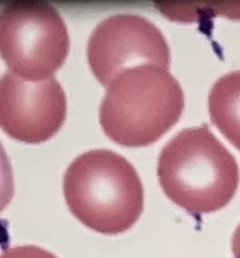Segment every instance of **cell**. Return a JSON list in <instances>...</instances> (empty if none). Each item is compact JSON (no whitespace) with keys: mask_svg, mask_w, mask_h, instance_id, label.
Returning a JSON list of instances; mask_svg holds the SVG:
<instances>
[{"mask_svg":"<svg viewBox=\"0 0 240 258\" xmlns=\"http://www.w3.org/2000/svg\"><path fill=\"white\" fill-rule=\"evenodd\" d=\"M166 196L191 214L226 206L239 185V166L207 125L182 128L162 148L157 164Z\"/></svg>","mask_w":240,"mask_h":258,"instance_id":"obj_1","label":"cell"},{"mask_svg":"<svg viewBox=\"0 0 240 258\" xmlns=\"http://www.w3.org/2000/svg\"><path fill=\"white\" fill-rule=\"evenodd\" d=\"M63 194L76 218L100 233L130 228L144 207V189L133 164L110 149L76 156L63 174Z\"/></svg>","mask_w":240,"mask_h":258,"instance_id":"obj_2","label":"cell"},{"mask_svg":"<svg viewBox=\"0 0 240 258\" xmlns=\"http://www.w3.org/2000/svg\"><path fill=\"white\" fill-rule=\"evenodd\" d=\"M184 107L181 83L167 68L144 63L121 71L99 107L106 135L126 146H143L176 123Z\"/></svg>","mask_w":240,"mask_h":258,"instance_id":"obj_3","label":"cell"},{"mask_svg":"<svg viewBox=\"0 0 240 258\" xmlns=\"http://www.w3.org/2000/svg\"><path fill=\"white\" fill-rule=\"evenodd\" d=\"M70 48L67 25L52 4L15 2L0 15V50L12 72L29 81L51 77Z\"/></svg>","mask_w":240,"mask_h":258,"instance_id":"obj_4","label":"cell"},{"mask_svg":"<svg viewBox=\"0 0 240 258\" xmlns=\"http://www.w3.org/2000/svg\"><path fill=\"white\" fill-rule=\"evenodd\" d=\"M87 60L93 75L109 85L129 67L156 63L168 70L171 52L153 22L134 13H116L96 24L87 40Z\"/></svg>","mask_w":240,"mask_h":258,"instance_id":"obj_5","label":"cell"},{"mask_svg":"<svg viewBox=\"0 0 240 258\" xmlns=\"http://www.w3.org/2000/svg\"><path fill=\"white\" fill-rule=\"evenodd\" d=\"M66 93L56 77L29 81L7 70L0 81V123L25 143L50 139L66 117Z\"/></svg>","mask_w":240,"mask_h":258,"instance_id":"obj_6","label":"cell"},{"mask_svg":"<svg viewBox=\"0 0 240 258\" xmlns=\"http://www.w3.org/2000/svg\"><path fill=\"white\" fill-rule=\"evenodd\" d=\"M207 106L215 126L240 150V70L225 73L215 81Z\"/></svg>","mask_w":240,"mask_h":258,"instance_id":"obj_7","label":"cell"},{"mask_svg":"<svg viewBox=\"0 0 240 258\" xmlns=\"http://www.w3.org/2000/svg\"><path fill=\"white\" fill-rule=\"evenodd\" d=\"M2 258H57L53 253L39 246L24 244L7 248L2 253Z\"/></svg>","mask_w":240,"mask_h":258,"instance_id":"obj_8","label":"cell"},{"mask_svg":"<svg viewBox=\"0 0 240 258\" xmlns=\"http://www.w3.org/2000/svg\"><path fill=\"white\" fill-rule=\"evenodd\" d=\"M231 249L235 258H240V223L235 228L231 238Z\"/></svg>","mask_w":240,"mask_h":258,"instance_id":"obj_9","label":"cell"}]
</instances>
